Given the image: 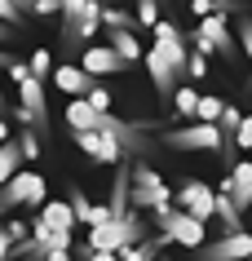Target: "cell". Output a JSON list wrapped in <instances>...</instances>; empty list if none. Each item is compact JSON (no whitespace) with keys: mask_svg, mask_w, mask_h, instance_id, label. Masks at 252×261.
<instances>
[{"mask_svg":"<svg viewBox=\"0 0 252 261\" xmlns=\"http://www.w3.org/2000/svg\"><path fill=\"white\" fill-rule=\"evenodd\" d=\"M137 239H146V221H142V213L106 217L102 226H89V244L80 248V257H84V252H93V248H102V252H120V248L137 244Z\"/></svg>","mask_w":252,"mask_h":261,"instance_id":"1","label":"cell"},{"mask_svg":"<svg viewBox=\"0 0 252 261\" xmlns=\"http://www.w3.org/2000/svg\"><path fill=\"white\" fill-rule=\"evenodd\" d=\"M164 204H173V191L164 186V177L151 164H133L128 168V208L133 213H155Z\"/></svg>","mask_w":252,"mask_h":261,"instance_id":"2","label":"cell"},{"mask_svg":"<svg viewBox=\"0 0 252 261\" xmlns=\"http://www.w3.org/2000/svg\"><path fill=\"white\" fill-rule=\"evenodd\" d=\"M159 146H168V151H226L230 142H226V133L217 128V124H182V128H168V133H159Z\"/></svg>","mask_w":252,"mask_h":261,"instance_id":"3","label":"cell"},{"mask_svg":"<svg viewBox=\"0 0 252 261\" xmlns=\"http://www.w3.org/2000/svg\"><path fill=\"white\" fill-rule=\"evenodd\" d=\"M151 221L159 226V234H164L168 244H177V248H199L208 239V234H204V221H195L190 213H182V208H173V204L155 208Z\"/></svg>","mask_w":252,"mask_h":261,"instance_id":"4","label":"cell"},{"mask_svg":"<svg viewBox=\"0 0 252 261\" xmlns=\"http://www.w3.org/2000/svg\"><path fill=\"white\" fill-rule=\"evenodd\" d=\"M44 204V177L31 168H18L14 177L0 186V217L14 213V208H40Z\"/></svg>","mask_w":252,"mask_h":261,"instance_id":"5","label":"cell"},{"mask_svg":"<svg viewBox=\"0 0 252 261\" xmlns=\"http://www.w3.org/2000/svg\"><path fill=\"white\" fill-rule=\"evenodd\" d=\"M190 49L195 54H221V58H230L235 54V36H230V22H226V14H208V18H199V27H195V36H190Z\"/></svg>","mask_w":252,"mask_h":261,"instance_id":"6","label":"cell"},{"mask_svg":"<svg viewBox=\"0 0 252 261\" xmlns=\"http://www.w3.org/2000/svg\"><path fill=\"white\" fill-rule=\"evenodd\" d=\"M18 97H22V107L9 111L14 120H22L27 128H49V107H44V80L27 75V80H18Z\"/></svg>","mask_w":252,"mask_h":261,"instance_id":"7","label":"cell"},{"mask_svg":"<svg viewBox=\"0 0 252 261\" xmlns=\"http://www.w3.org/2000/svg\"><path fill=\"white\" fill-rule=\"evenodd\" d=\"M195 257L199 261H248L252 257V239H248V230H226L221 239H204V244L195 248Z\"/></svg>","mask_w":252,"mask_h":261,"instance_id":"8","label":"cell"},{"mask_svg":"<svg viewBox=\"0 0 252 261\" xmlns=\"http://www.w3.org/2000/svg\"><path fill=\"white\" fill-rule=\"evenodd\" d=\"M173 208H182V213H190L195 221L208 226L212 221V186L208 181H186V186H177L173 191Z\"/></svg>","mask_w":252,"mask_h":261,"instance_id":"9","label":"cell"},{"mask_svg":"<svg viewBox=\"0 0 252 261\" xmlns=\"http://www.w3.org/2000/svg\"><path fill=\"white\" fill-rule=\"evenodd\" d=\"M75 146H80L89 160H98V164H120V160H124V146H120V142H111L106 133H98V128L75 133Z\"/></svg>","mask_w":252,"mask_h":261,"instance_id":"10","label":"cell"},{"mask_svg":"<svg viewBox=\"0 0 252 261\" xmlns=\"http://www.w3.org/2000/svg\"><path fill=\"white\" fill-rule=\"evenodd\" d=\"M80 71H89L93 80H102V75H115V71H124V62L115 58L111 44H89L80 58Z\"/></svg>","mask_w":252,"mask_h":261,"instance_id":"11","label":"cell"},{"mask_svg":"<svg viewBox=\"0 0 252 261\" xmlns=\"http://www.w3.org/2000/svg\"><path fill=\"white\" fill-rule=\"evenodd\" d=\"M221 191L235 199L239 213H248V208H252V164H248V160H239L235 173H230V177H221Z\"/></svg>","mask_w":252,"mask_h":261,"instance_id":"12","label":"cell"},{"mask_svg":"<svg viewBox=\"0 0 252 261\" xmlns=\"http://www.w3.org/2000/svg\"><path fill=\"white\" fill-rule=\"evenodd\" d=\"M142 62H146V71H151V89L168 102V93L177 89V75H173V67H168V62L155 54V49H142Z\"/></svg>","mask_w":252,"mask_h":261,"instance_id":"13","label":"cell"},{"mask_svg":"<svg viewBox=\"0 0 252 261\" xmlns=\"http://www.w3.org/2000/svg\"><path fill=\"white\" fill-rule=\"evenodd\" d=\"M49 75H53V84L62 89V93H71V97H84L89 89H93V75L80 71V67H71V62H67V67H53Z\"/></svg>","mask_w":252,"mask_h":261,"instance_id":"14","label":"cell"},{"mask_svg":"<svg viewBox=\"0 0 252 261\" xmlns=\"http://www.w3.org/2000/svg\"><path fill=\"white\" fill-rule=\"evenodd\" d=\"M98 27H102V0H89V5H84V14H80V22H75V31H71L67 49H75V44H89L93 36H98Z\"/></svg>","mask_w":252,"mask_h":261,"instance_id":"15","label":"cell"},{"mask_svg":"<svg viewBox=\"0 0 252 261\" xmlns=\"http://www.w3.org/2000/svg\"><path fill=\"white\" fill-rule=\"evenodd\" d=\"M212 217L221 221V230H243V213L235 208V199H230L221 186L212 191Z\"/></svg>","mask_w":252,"mask_h":261,"instance_id":"16","label":"cell"},{"mask_svg":"<svg viewBox=\"0 0 252 261\" xmlns=\"http://www.w3.org/2000/svg\"><path fill=\"white\" fill-rule=\"evenodd\" d=\"M62 115H67L71 133H84V128H93V124H98V115H102V111H93V107H89V102H84V97H71V102H67V111H62Z\"/></svg>","mask_w":252,"mask_h":261,"instance_id":"17","label":"cell"},{"mask_svg":"<svg viewBox=\"0 0 252 261\" xmlns=\"http://www.w3.org/2000/svg\"><path fill=\"white\" fill-rule=\"evenodd\" d=\"M40 208H44V213H40L44 226H58V230H75V213H71L67 199H44Z\"/></svg>","mask_w":252,"mask_h":261,"instance_id":"18","label":"cell"},{"mask_svg":"<svg viewBox=\"0 0 252 261\" xmlns=\"http://www.w3.org/2000/svg\"><path fill=\"white\" fill-rule=\"evenodd\" d=\"M111 49H115V58L120 62H142V40L133 36V31H111Z\"/></svg>","mask_w":252,"mask_h":261,"instance_id":"19","label":"cell"},{"mask_svg":"<svg viewBox=\"0 0 252 261\" xmlns=\"http://www.w3.org/2000/svg\"><path fill=\"white\" fill-rule=\"evenodd\" d=\"M31 239L49 252V248H71V230H58V226H44L40 217H36V226H31Z\"/></svg>","mask_w":252,"mask_h":261,"instance_id":"20","label":"cell"},{"mask_svg":"<svg viewBox=\"0 0 252 261\" xmlns=\"http://www.w3.org/2000/svg\"><path fill=\"white\" fill-rule=\"evenodd\" d=\"M168 102H173V111H177V115H186V120H190V115H195V102H199V93L190 89V84H177V89L168 93Z\"/></svg>","mask_w":252,"mask_h":261,"instance_id":"21","label":"cell"},{"mask_svg":"<svg viewBox=\"0 0 252 261\" xmlns=\"http://www.w3.org/2000/svg\"><path fill=\"white\" fill-rule=\"evenodd\" d=\"M84 5H89V0H62V9H58V14H62V44L71 40V31H75V22H80Z\"/></svg>","mask_w":252,"mask_h":261,"instance_id":"22","label":"cell"},{"mask_svg":"<svg viewBox=\"0 0 252 261\" xmlns=\"http://www.w3.org/2000/svg\"><path fill=\"white\" fill-rule=\"evenodd\" d=\"M18 168H22V155H18V146H14V142H5V146H0V186L14 177Z\"/></svg>","mask_w":252,"mask_h":261,"instance_id":"23","label":"cell"},{"mask_svg":"<svg viewBox=\"0 0 252 261\" xmlns=\"http://www.w3.org/2000/svg\"><path fill=\"white\" fill-rule=\"evenodd\" d=\"M217 115H221V97H204V93H199L195 115H190V120H199V124H217Z\"/></svg>","mask_w":252,"mask_h":261,"instance_id":"24","label":"cell"},{"mask_svg":"<svg viewBox=\"0 0 252 261\" xmlns=\"http://www.w3.org/2000/svg\"><path fill=\"white\" fill-rule=\"evenodd\" d=\"M102 27H111V31H133V18H128L124 9H115V5H102Z\"/></svg>","mask_w":252,"mask_h":261,"instance_id":"25","label":"cell"},{"mask_svg":"<svg viewBox=\"0 0 252 261\" xmlns=\"http://www.w3.org/2000/svg\"><path fill=\"white\" fill-rule=\"evenodd\" d=\"M22 234H27V226H22V221H5V226H0V261H9V244H14V239H22Z\"/></svg>","mask_w":252,"mask_h":261,"instance_id":"26","label":"cell"},{"mask_svg":"<svg viewBox=\"0 0 252 261\" xmlns=\"http://www.w3.org/2000/svg\"><path fill=\"white\" fill-rule=\"evenodd\" d=\"M14 146H18L22 160H36V155H40V138H36V128H22V133L14 138Z\"/></svg>","mask_w":252,"mask_h":261,"instance_id":"27","label":"cell"},{"mask_svg":"<svg viewBox=\"0 0 252 261\" xmlns=\"http://www.w3.org/2000/svg\"><path fill=\"white\" fill-rule=\"evenodd\" d=\"M27 71L36 75V80H44V75L53 71V58H49V49H36V54L27 58Z\"/></svg>","mask_w":252,"mask_h":261,"instance_id":"28","label":"cell"},{"mask_svg":"<svg viewBox=\"0 0 252 261\" xmlns=\"http://www.w3.org/2000/svg\"><path fill=\"white\" fill-rule=\"evenodd\" d=\"M230 36H235V44L243 49V54L252 49V27H248V14H235V31H230Z\"/></svg>","mask_w":252,"mask_h":261,"instance_id":"29","label":"cell"},{"mask_svg":"<svg viewBox=\"0 0 252 261\" xmlns=\"http://www.w3.org/2000/svg\"><path fill=\"white\" fill-rule=\"evenodd\" d=\"M186 75H190V80H204V75H208V58L190 49V54H186Z\"/></svg>","mask_w":252,"mask_h":261,"instance_id":"30","label":"cell"},{"mask_svg":"<svg viewBox=\"0 0 252 261\" xmlns=\"http://www.w3.org/2000/svg\"><path fill=\"white\" fill-rule=\"evenodd\" d=\"M137 22L142 27H155L159 22V0H137Z\"/></svg>","mask_w":252,"mask_h":261,"instance_id":"31","label":"cell"},{"mask_svg":"<svg viewBox=\"0 0 252 261\" xmlns=\"http://www.w3.org/2000/svg\"><path fill=\"white\" fill-rule=\"evenodd\" d=\"M84 102H89V107H93V111H111V93H106L102 84H93V89L84 93Z\"/></svg>","mask_w":252,"mask_h":261,"instance_id":"32","label":"cell"},{"mask_svg":"<svg viewBox=\"0 0 252 261\" xmlns=\"http://www.w3.org/2000/svg\"><path fill=\"white\" fill-rule=\"evenodd\" d=\"M0 22H5V27H18V22H22V9H18L14 0H0Z\"/></svg>","mask_w":252,"mask_h":261,"instance_id":"33","label":"cell"},{"mask_svg":"<svg viewBox=\"0 0 252 261\" xmlns=\"http://www.w3.org/2000/svg\"><path fill=\"white\" fill-rule=\"evenodd\" d=\"M230 146H239V151H248V146H252V124L248 120L235 124V142H230Z\"/></svg>","mask_w":252,"mask_h":261,"instance_id":"34","label":"cell"},{"mask_svg":"<svg viewBox=\"0 0 252 261\" xmlns=\"http://www.w3.org/2000/svg\"><path fill=\"white\" fill-rule=\"evenodd\" d=\"M212 14H248V5H243V0H212Z\"/></svg>","mask_w":252,"mask_h":261,"instance_id":"35","label":"cell"},{"mask_svg":"<svg viewBox=\"0 0 252 261\" xmlns=\"http://www.w3.org/2000/svg\"><path fill=\"white\" fill-rule=\"evenodd\" d=\"M58 9H62V0H36V5H31V14H58Z\"/></svg>","mask_w":252,"mask_h":261,"instance_id":"36","label":"cell"},{"mask_svg":"<svg viewBox=\"0 0 252 261\" xmlns=\"http://www.w3.org/2000/svg\"><path fill=\"white\" fill-rule=\"evenodd\" d=\"M5 71H9V80H27V75H31V71H27V62H14V58H9V67H5Z\"/></svg>","mask_w":252,"mask_h":261,"instance_id":"37","label":"cell"},{"mask_svg":"<svg viewBox=\"0 0 252 261\" xmlns=\"http://www.w3.org/2000/svg\"><path fill=\"white\" fill-rule=\"evenodd\" d=\"M190 14H195V18H208L212 14V0H190Z\"/></svg>","mask_w":252,"mask_h":261,"instance_id":"38","label":"cell"},{"mask_svg":"<svg viewBox=\"0 0 252 261\" xmlns=\"http://www.w3.org/2000/svg\"><path fill=\"white\" fill-rule=\"evenodd\" d=\"M44 261H75V257H71V248H49Z\"/></svg>","mask_w":252,"mask_h":261,"instance_id":"39","label":"cell"},{"mask_svg":"<svg viewBox=\"0 0 252 261\" xmlns=\"http://www.w3.org/2000/svg\"><path fill=\"white\" fill-rule=\"evenodd\" d=\"M80 261H115V252H102V248H93V252H84Z\"/></svg>","mask_w":252,"mask_h":261,"instance_id":"40","label":"cell"},{"mask_svg":"<svg viewBox=\"0 0 252 261\" xmlns=\"http://www.w3.org/2000/svg\"><path fill=\"white\" fill-rule=\"evenodd\" d=\"M0 67H9V54H0ZM9 111V102H5V93H0V115Z\"/></svg>","mask_w":252,"mask_h":261,"instance_id":"41","label":"cell"},{"mask_svg":"<svg viewBox=\"0 0 252 261\" xmlns=\"http://www.w3.org/2000/svg\"><path fill=\"white\" fill-rule=\"evenodd\" d=\"M9 142V124H5V115H0V146Z\"/></svg>","mask_w":252,"mask_h":261,"instance_id":"42","label":"cell"},{"mask_svg":"<svg viewBox=\"0 0 252 261\" xmlns=\"http://www.w3.org/2000/svg\"><path fill=\"white\" fill-rule=\"evenodd\" d=\"M5 40H14V36H9V27H5V22H0V44H5Z\"/></svg>","mask_w":252,"mask_h":261,"instance_id":"43","label":"cell"},{"mask_svg":"<svg viewBox=\"0 0 252 261\" xmlns=\"http://www.w3.org/2000/svg\"><path fill=\"white\" fill-rule=\"evenodd\" d=\"M14 5H18V9H22V14H27V9H31V5H36V0H14Z\"/></svg>","mask_w":252,"mask_h":261,"instance_id":"44","label":"cell"},{"mask_svg":"<svg viewBox=\"0 0 252 261\" xmlns=\"http://www.w3.org/2000/svg\"><path fill=\"white\" fill-rule=\"evenodd\" d=\"M186 261H199V257H186Z\"/></svg>","mask_w":252,"mask_h":261,"instance_id":"45","label":"cell"}]
</instances>
